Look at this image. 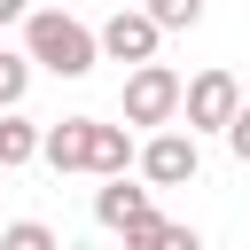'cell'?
<instances>
[{"label":"cell","instance_id":"8","mask_svg":"<svg viewBox=\"0 0 250 250\" xmlns=\"http://www.w3.org/2000/svg\"><path fill=\"white\" fill-rule=\"evenodd\" d=\"M148 195H156V188H133V180H125V172H109V188H102V195H94V219H102V227H109V234H117V227H133V219H141V211H156V203H148Z\"/></svg>","mask_w":250,"mask_h":250},{"label":"cell","instance_id":"15","mask_svg":"<svg viewBox=\"0 0 250 250\" xmlns=\"http://www.w3.org/2000/svg\"><path fill=\"white\" fill-rule=\"evenodd\" d=\"M23 8H31V0H0V31H8V23H23Z\"/></svg>","mask_w":250,"mask_h":250},{"label":"cell","instance_id":"4","mask_svg":"<svg viewBox=\"0 0 250 250\" xmlns=\"http://www.w3.org/2000/svg\"><path fill=\"white\" fill-rule=\"evenodd\" d=\"M234 109H242L234 70H195V78H180V125H188V133H219Z\"/></svg>","mask_w":250,"mask_h":250},{"label":"cell","instance_id":"16","mask_svg":"<svg viewBox=\"0 0 250 250\" xmlns=\"http://www.w3.org/2000/svg\"><path fill=\"white\" fill-rule=\"evenodd\" d=\"M0 188H8V172H0Z\"/></svg>","mask_w":250,"mask_h":250},{"label":"cell","instance_id":"10","mask_svg":"<svg viewBox=\"0 0 250 250\" xmlns=\"http://www.w3.org/2000/svg\"><path fill=\"white\" fill-rule=\"evenodd\" d=\"M31 94V55L23 47H0V109H16Z\"/></svg>","mask_w":250,"mask_h":250},{"label":"cell","instance_id":"12","mask_svg":"<svg viewBox=\"0 0 250 250\" xmlns=\"http://www.w3.org/2000/svg\"><path fill=\"white\" fill-rule=\"evenodd\" d=\"M0 242L8 250H55V227L47 219H16V227H0Z\"/></svg>","mask_w":250,"mask_h":250},{"label":"cell","instance_id":"13","mask_svg":"<svg viewBox=\"0 0 250 250\" xmlns=\"http://www.w3.org/2000/svg\"><path fill=\"white\" fill-rule=\"evenodd\" d=\"M219 133H227V148H234V164H250V102H242V109H234V117H227Z\"/></svg>","mask_w":250,"mask_h":250},{"label":"cell","instance_id":"6","mask_svg":"<svg viewBox=\"0 0 250 250\" xmlns=\"http://www.w3.org/2000/svg\"><path fill=\"white\" fill-rule=\"evenodd\" d=\"M86 172H94V180H109V172H133V133H125V125H102V117H86Z\"/></svg>","mask_w":250,"mask_h":250},{"label":"cell","instance_id":"3","mask_svg":"<svg viewBox=\"0 0 250 250\" xmlns=\"http://www.w3.org/2000/svg\"><path fill=\"white\" fill-rule=\"evenodd\" d=\"M180 117V70L172 62H125V125H172Z\"/></svg>","mask_w":250,"mask_h":250},{"label":"cell","instance_id":"7","mask_svg":"<svg viewBox=\"0 0 250 250\" xmlns=\"http://www.w3.org/2000/svg\"><path fill=\"white\" fill-rule=\"evenodd\" d=\"M39 164H47V172H86V117L39 125Z\"/></svg>","mask_w":250,"mask_h":250},{"label":"cell","instance_id":"1","mask_svg":"<svg viewBox=\"0 0 250 250\" xmlns=\"http://www.w3.org/2000/svg\"><path fill=\"white\" fill-rule=\"evenodd\" d=\"M23 55H31V70H55V78H86L102 62L94 31L62 8H23Z\"/></svg>","mask_w":250,"mask_h":250},{"label":"cell","instance_id":"5","mask_svg":"<svg viewBox=\"0 0 250 250\" xmlns=\"http://www.w3.org/2000/svg\"><path fill=\"white\" fill-rule=\"evenodd\" d=\"M94 47H102L109 62H148V55L164 47V31H156V16H148V8H125V0H117V16L94 31Z\"/></svg>","mask_w":250,"mask_h":250},{"label":"cell","instance_id":"2","mask_svg":"<svg viewBox=\"0 0 250 250\" xmlns=\"http://www.w3.org/2000/svg\"><path fill=\"white\" fill-rule=\"evenodd\" d=\"M133 164H141L148 188H188V180L203 172V148H195V133L172 117V125H148V141L133 148Z\"/></svg>","mask_w":250,"mask_h":250},{"label":"cell","instance_id":"14","mask_svg":"<svg viewBox=\"0 0 250 250\" xmlns=\"http://www.w3.org/2000/svg\"><path fill=\"white\" fill-rule=\"evenodd\" d=\"M156 250H195V227H180V219H164V234H156Z\"/></svg>","mask_w":250,"mask_h":250},{"label":"cell","instance_id":"9","mask_svg":"<svg viewBox=\"0 0 250 250\" xmlns=\"http://www.w3.org/2000/svg\"><path fill=\"white\" fill-rule=\"evenodd\" d=\"M23 164H39V125L0 109V172H23Z\"/></svg>","mask_w":250,"mask_h":250},{"label":"cell","instance_id":"11","mask_svg":"<svg viewBox=\"0 0 250 250\" xmlns=\"http://www.w3.org/2000/svg\"><path fill=\"white\" fill-rule=\"evenodd\" d=\"M148 16H156V31H195L203 23V0H141Z\"/></svg>","mask_w":250,"mask_h":250}]
</instances>
